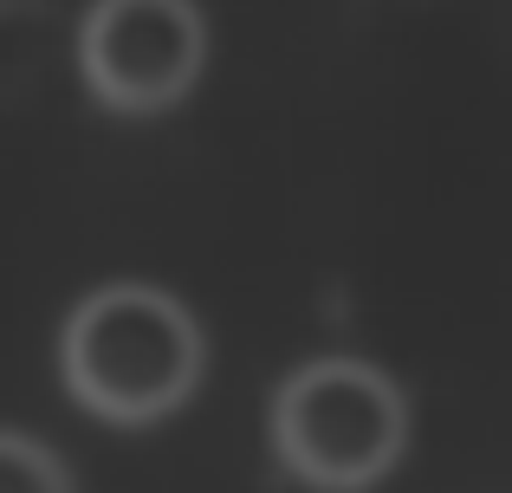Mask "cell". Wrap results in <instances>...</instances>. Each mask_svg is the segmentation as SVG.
I'll return each mask as SVG.
<instances>
[{
	"mask_svg": "<svg viewBox=\"0 0 512 493\" xmlns=\"http://www.w3.org/2000/svg\"><path fill=\"white\" fill-rule=\"evenodd\" d=\"M208 344L169 286L111 279L91 286L59 325V377L72 403L117 429L163 422L195 396Z\"/></svg>",
	"mask_w": 512,
	"mask_h": 493,
	"instance_id": "cell-1",
	"label": "cell"
},
{
	"mask_svg": "<svg viewBox=\"0 0 512 493\" xmlns=\"http://www.w3.org/2000/svg\"><path fill=\"white\" fill-rule=\"evenodd\" d=\"M266 435L312 493H370L409 448V396L363 357H312L273 390Z\"/></svg>",
	"mask_w": 512,
	"mask_h": 493,
	"instance_id": "cell-2",
	"label": "cell"
},
{
	"mask_svg": "<svg viewBox=\"0 0 512 493\" xmlns=\"http://www.w3.org/2000/svg\"><path fill=\"white\" fill-rule=\"evenodd\" d=\"M208 20L195 0H91L78 26V72L104 111L156 117L195 91Z\"/></svg>",
	"mask_w": 512,
	"mask_h": 493,
	"instance_id": "cell-3",
	"label": "cell"
},
{
	"mask_svg": "<svg viewBox=\"0 0 512 493\" xmlns=\"http://www.w3.org/2000/svg\"><path fill=\"white\" fill-rule=\"evenodd\" d=\"M0 493H78V481L39 435L0 429Z\"/></svg>",
	"mask_w": 512,
	"mask_h": 493,
	"instance_id": "cell-4",
	"label": "cell"
}]
</instances>
